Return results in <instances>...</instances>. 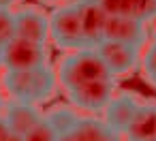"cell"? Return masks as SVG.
<instances>
[{"instance_id": "obj_1", "label": "cell", "mask_w": 156, "mask_h": 141, "mask_svg": "<svg viewBox=\"0 0 156 141\" xmlns=\"http://www.w3.org/2000/svg\"><path fill=\"white\" fill-rule=\"evenodd\" d=\"M0 83H2V92L11 100L43 105L54 98L58 77L49 64H43L28 71H5Z\"/></svg>"}, {"instance_id": "obj_2", "label": "cell", "mask_w": 156, "mask_h": 141, "mask_svg": "<svg viewBox=\"0 0 156 141\" xmlns=\"http://www.w3.org/2000/svg\"><path fill=\"white\" fill-rule=\"evenodd\" d=\"M56 77H58V83L62 86V90L71 92L88 81L105 79L111 75L94 47H81V49H73L60 58Z\"/></svg>"}, {"instance_id": "obj_3", "label": "cell", "mask_w": 156, "mask_h": 141, "mask_svg": "<svg viewBox=\"0 0 156 141\" xmlns=\"http://www.w3.org/2000/svg\"><path fill=\"white\" fill-rule=\"evenodd\" d=\"M49 39L54 41L56 47L66 49V51L88 47V43L83 39V32H81V24H79L75 2L60 5L49 15Z\"/></svg>"}, {"instance_id": "obj_4", "label": "cell", "mask_w": 156, "mask_h": 141, "mask_svg": "<svg viewBox=\"0 0 156 141\" xmlns=\"http://www.w3.org/2000/svg\"><path fill=\"white\" fill-rule=\"evenodd\" d=\"M49 54L43 43L15 37L2 47V71H28L49 64Z\"/></svg>"}, {"instance_id": "obj_5", "label": "cell", "mask_w": 156, "mask_h": 141, "mask_svg": "<svg viewBox=\"0 0 156 141\" xmlns=\"http://www.w3.org/2000/svg\"><path fill=\"white\" fill-rule=\"evenodd\" d=\"M94 49L103 58V62H105V66H107V71H109V75L113 79L130 75L141 62V47H137V45L105 39Z\"/></svg>"}, {"instance_id": "obj_6", "label": "cell", "mask_w": 156, "mask_h": 141, "mask_svg": "<svg viewBox=\"0 0 156 141\" xmlns=\"http://www.w3.org/2000/svg\"><path fill=\"white\" fill-rule=\"evenodd\" d=\"M115 94V79L105 77V79H94L88 81L71 92H66L71 105L75 109H81L86 113H103L109 100Z\"/></svg>"}, {"instance_id": "obj_7", "label": "cell", "mask_w": 156, "mask_h": 141, "mask_svg": "<svg viewBox=\"0 0 156 141\" xmlns=\"http://www.w3.org/2000/svg\"><path fill=\"white\" fill-rule=\"evenodd\" d=\"M73 2L77 7L81 32H83L88 47H96L105 39V24H107L109 15L105 13V9L96 0H73Z\"/></svg>"}, {"instance_id": "obj_8", "label": "cell", "mask_w": 156, "mask_h": 141, "mask_svg": "<svg viewBox=\"0 0 156 141\" xmlns=\"http://www.w3.org/2000/svg\"><path fill=\"white\" fill-rule=\"evenodd\" d=\"M17 37L47 45L49 41V15L41 7H22L15 11Z\"/></svg>"}, {"instance_id": "obj_9", "label": "cell", "mask_w": 156, "mask_h": 141, "mask_svg": "<svg viewBox=\"0 0 156 141\" xmlns=\"http://www.w3.org/2000/svg\"><path fill=\"white\" fill-rule=\"evenodd\" d=\"M105 39L143 47L145 41H147V28H145L143 22L135 19V17H128V15H109L107 24H105Z\"/></svg>"}, {"instance_id": "obj_10", "label": "cell", "mask_w": 156, "mask_h": 141, "mask_svg": "<svg viewBox=\"0 0 156 141\" xmlns=\"http://www.w3.org/2000/svg\"><path fill=\"white\" fill-rule=\"evenodd\" d=\"M141 100L133 94V92H120V94H113V98L109 100V105L105 107L103 111V120L120 135H124L126 126L130 124L133 115L137 113Z\"/></svg>"}, {"instance_id": "obj_11", "label": "cell", "mask_w": 156, "mask_h": 141, "mask_svg": "<svg viewBox=\"0 0 156 141\" xmlns=\"http://www.w3.org/2000/svg\"><path fill=\"white\" fill-rule=\"evenodd\" d=\"M2 120L9 126V132L24 137L45 113L39 109V105H30V103H20V100H11L9 105H5L2 109Z\"/></svg>"}, {"instance_id": "obj_12", "label": "cell", "mask_w": 156, "mask_h": 141, "mask_svg": "<svg viewBox=\"0 0 156 141\" xmlns=\"http://www.w3.org/2000/svg\"><path fill=\"white\" fill-rule=\"evenodd\" d=\"M107 15H128L143 24L156 19V0H96Z\"/></svg>"}, {"instance_id": "obj_13", "label": "cell", "mask_w": 156, "mask_h": 141, "mask_svg": "<svg viewBox=\"0 0 156 141\" xmlns=\"http://www.w3.org/2000/svg\"><path fill=\"white\" fill-rule=\"evenodd\" d=\"M124 135L128 141H156V103H141Z\"/></svg>"}, {"instance_id": "obj_14", "label": "cell", "mask_w": 156, "mask_h": 141, "mask_svg": "<svg viewBox=\"0 0 156 141\" xmlns=\"http://www.w3.org/2000/svg\"><path fill=\"white\" fill-rule=\"evenodd\" d=\"M73 130H75L77 141H120L122 137L105 120L92 118V115H79Z\"/></svg>"}, {"instance_id": "obj_15", "label": "cell", "mask_w": 156, "mask_h": 141, "mask_svg": "<svg viewBox=\"0 0 156 141\" xmlns=\"http://www.w3.org/2000/svg\"><path fill=\"white\" fill-rule=\"evenodd\" d=\"M45 118H47V122L54 126V130L60 135V132H69V130H73L75 128V124H77V120H79V113L75 111V107L71 105V107H54V109H49V111H45Z\"/></svg>"}, {"instance_id": "obj_16", "label": "cell", "mask_w": 156, "mask_h": 141, "mask_svg": "<svg viewBox=\"0 0 156 141\" xmlns=\"http://www.w3.org/2000/svg\"><path fill=\"white\" fill-rule=\"evenodd\" d=\"M141 73H143V79L156 88V39L145 47V51L141 54Z\"/></svg>"}, {"instance_id": "obj_17", "label": "cell", "mask_w": 156, "mask_h": 141, "mask_svg": "<svg viewBox=\"0 0 156 141\" xmlns=\"http://www.w3.org/2000/svg\"><path fill=\"white\" fill-rule=\"evenodd\" d=\"M17 37L15 28V11L13 9H0V47H5L9 41Z\"/></svg>"}, {"instance_id": "obj_18", "label": "cell", "mask_w": 156, "mask_h": 141, "mask_svg": "<svg viewBox=\"0 0 156 141\" xmlns=\"http://www.w3.org/2000/svg\"><path fill=\"white\" fill-rule=\"evenodd\" d=\"M56 139H58V132L54 130V126L47 122L45 115L24 135V141H56Z\"/></svg>"}, {"instance_id": "obj_19", "label": "cell", "mask_w": 156, "mask_h": 141, "mask_svg": "<svg viewBox=\"0 0 156 141\" xmlns=\"http://www.w3.org/2000/svg\"><path fill=\"white\" fill-rule=\"evenodd\" d=\"M9 126L5 124V120H2V115H0V141H7L9 139Z\"/></svg>"}, {"instance_id": "obj_20", "label": "cell", "mask_w": 156, "mask_h": 141, "mask_svg": "<svg viewBox=\"0 0 156 141\" xmlns=\"http://www.w3.org/2000/svg\"><path fill=\"white\" fill-rule=\"evenodd\" d=\"M56 141H77V137H75V130H69V132H60Z\"/></svg>"}, {"instance_id": "obj_21", "label": "cell", "mask_w": 156, "mask_h": 141, "mask_svg": "<svg viewBox=\"0 0 156 141\" xmlns=\"http://www.w3.org/2000/svg\"><path fill=\"white\" fill-rule=\"evenodd\" d=\"M20 0H0V9H13Z\"/></svg>"}, {"instance_id": "obj_22", "label": "cell", "mask_w": 156, "mask_h": 141, "mask_svg": "<svg viewBox=\"0 0 156 141\" xmlns=\"http://www.w3.org/2000/svg\"><path fill=\"white\" fill-rule=\"evenodd\" d=\"M5 109V92H2V83H0V113Z\"/></svg>"}, {"instance_id": "obj_23", "label": "cell", "mask_w": 156, "mask_h": 141, "mask_svg": "<svg viewBox=\"0 0 156 141\" xmlns=\"http://www.w3.org/2000/svg\"><path fill=\"white\" fill-rule=\"evenodd\" d=\"M7 141H24V137H20V135H13V132H11Z\"/></svg>"}, {"instance_id": "obj_24", "label": "cell", "mask_w": 156, "mask_h": 141, "mask_svg": "<svg viewBox=\"0 0 156 141\" xmlns=\"http://www.w3.org/2000/svg\"><path fill=\"white\" fill-rule=\"evenodd\" d=\"M43 2H47V5H60V2H64V0H43Z\"/></svg>"}, {"instance_id": "obj_25", "label": "cell", "mask_w": 156, "mask_h": 141, "mask_svg": "<svg viewBox=\"0 0 156 141\" xmlns=\"http://www.w3.org/2000/svg\"><path fill=\"white\" fill-rule=\"evenodd\" d=\"M0 71H2V47H0Z\"/></svg>"}]
</instances>
